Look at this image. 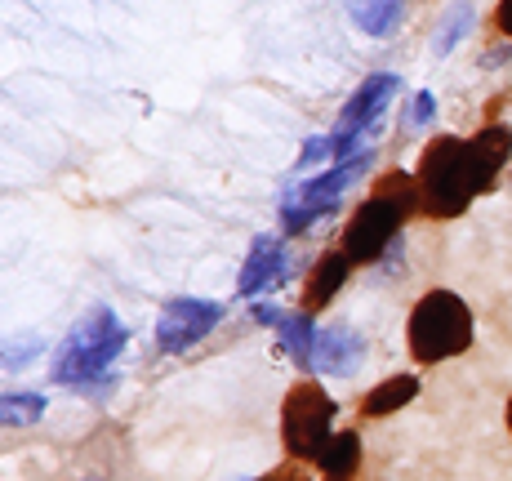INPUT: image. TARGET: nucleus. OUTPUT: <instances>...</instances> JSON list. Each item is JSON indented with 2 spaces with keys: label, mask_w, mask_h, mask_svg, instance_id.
I'll list each match as a JSON object with an SVG mask.
<instances>
[{
  "label": "nucleus",
  "mask_w": 512,
  "mask_h": 481,
  "mask_svg": "<svg viewBox=\"0 0 512 481\" xmlns=\"http://www.w3.org/2000/svg\"><path fill=\"white\" fill-rule=\"evenodd\" d=\"M512 156L508 125H486L477 139H432L419 156V210L432 219H455L472 205V196L490 192Z\"/></svg>",
  "instance_id": "f257e3e1"
},
{
  "label": "nucleus",
  "mask_w": 512,
  "mask_h": 481,
  "mask_svg": "<svg viewBox=\"0 0 512 481\" xmlns=\"http://www.w3.org/2000/svg\"><path fill=\"white\" fill-rule=\"evenodd\" d=\"M419 205V188L410 174H383L379 188H374L370 201L357 205V214H352L348 232H343V254H348L352 263H374L383 259V250H388L392 241H397L401 223H406V214Z\"/></svg>",
  "instance_id": "f03ea898"
},
{
  "label": "nucleus",
  "mask_w": 512,
  "mask_h": 481,
  "mask_svg": "<svg viewBox=\"0 0 512 481\" xmlns=\"http://www.w3.org/2000/svg\"><path fill=\"white\" fill-rule=\"evenodd\" d=\"M125 343H130V330L121 326V317H116L112 308L98 303V308H90L76 321V330L63 339V348H58L54 384H90V379L107 375V366L121 357Z\"/></svg>",
  "instance_id": "7ed1b4c3"
},
{
  "label": "nucleus",
  "mask_w": 512,
  "mask_h": 481,
  "mask_svg": "<svg viewBox=\"0 0 512 481\" xmlns=\"http://www.w3.org/2000/svg\"><path fill=\"white\" fill-rule=\"evenodd\" d=\"M410 352H415L419 366H437L446 357H459L472 343V312L459 294L450 290H428L410 312L406 326Z\"/></svg>",
  "instance_id": "20e7f679"
},
{
  "label": "nucleus",
  "mask_w": 512,
  "mask_h": 481,
  "mask_svg": "<svg viewBox=\"0 0 512 481\" xmlns=\"http://www.w3.org/2000/svg\"><path fill=\"white\" fill-rule=\"evenodd\" d=\"M339 415V406L330 401V392L321 384H294L285 392L281 406V441L290 459H317L321 446L334 437L330 424Z\"/></svg>",
  "instance_id": "39448f33"
},
{
  "label": "nucleus",
  "mask_w": 512,
  "mask_h": 481,
  "mask_svg": "<svg viewBox=\"0 0 512 481\" xmlns=\"http://www.w3.org/2000/svg\"><path fill=\"white\" fill-rule=\"evenodd\" d=\"M397 76L392 72H374L361 81V90L348 98V107H343L339 125H334V156L339 161H352L357 156V143L366 130H379V116L388 112L392 94H397Z\"/></svg>",
  "instance_id": "423d86ee"
},
{
  "label": "nucleus",
  "mask_w": 512,
  "mask_h": 481,
  "mask_svg": "<svg viewBox=\"0 0 512 481\" xmlns=\"http://www.w3.org/2000/svg\"><path fill=\"white\" fill-rule=\"evenodd\" d=\"M223 321V303L214 299H170L156 321V348L161 352H187L196 348L214 326Z\"/></svg>",
  "instance_id": "0eeeda50"
},
{
  "label": "nucleus",
  "mask_w": 512,
  "mask_h": 481,
  "mask_svg": "<svg viewBox=\"0 0 512 481\" xmlns=\"http://www.w3.org/2000/svg\"><path fill=\"white\" fill-rule=\"evenodd\" d=\"M361 357H366V339L352 326H330V330H317L308 370H317V375H352L361 366Z\"/></svg>",
  "instance_id": "6e6552de"
},
{
  "label": "nucleus",
  "mask_w": 512,
  "mask_h": 481,
  "mask_svg": "<svg viewBox=\"0 0 512 481\" xmlns=\"http://www.w3.org/2000/svg\"><path fill=\"white\" fill-rule=\"evenodd\" d=\"M281 281H285V245H281V237H259L250 245V254H245V263H241V281H236V290L259 294L263 286H281Z\"/></svg>",
  "instance_id": "1a4fd4ad"
},
{
  "label": "nucleus",
  "mask_w": 512,
  "mask_h": 481,
  "mask_svg": "<svg viewBox=\"0 0 512 481\" xmlns=\"http://www.w3.org/2000/svg\"><path fill=\"white\" fill-rule=\"evenodd\" d=\"M348 277H352V259H348V254H343V250L321 254V263L312 268L308 290H303V312H321L334 294L348 286Z\"/></svg>",
  "instance_id": "9d476101"
},
{
  "label": "nucleus",
  "mask_w": 512,
  "mask_h": 481,
  "mask_svg": "<svg viewBox=\"0 0 512 481\" xmlns=\"http://www.w3.org/2000/svg\"><path fill=\"white\" fill-rule=\"evenodd\" d=\"M415 392H419V379L415 375H392L388 384H379V388L366 392V401H361V415H366V419H383V415H392V410L410 406V401H415Z\"/></svg>",
  "instance_id": "9b49d317"
},
{
  "label": "nucleus",
  "mask_w": 512,
  "mask_h": 481,
  "mask_svg": "<svg viewBox=\"0 0 512 481\" xmlns=\"http://www.w3.org/2000/svg\"><path fill=\"white\" fill-rule=\"evenodd\" d=\"M348 14L366 36H392L401 23V0H348Z\"/></svg>",
  "instance_id": "f8f14e48"
},
{
  "label": "nucleus",
  "mask_w": 512,
  "mask_h": 481,
  "mask_svg": "<svg viewBox=\"0 0 512 481\" xmlns=\"http://www.w3.org/2000/svg\"><path fill=\"white\" fill-rule=\"evenodd\" d=\"M317 464H321L326 477H352L357 464H361V437L357 433H334L326 446H321Z\"/></svg>",
  "instance_id": "ddd939ff"
},
{
  "label": "nucleus",
  "mask_w": 512,
  "mask_h": 481,
  "mask_svg": "<svg viewBox=\"0 0 512 481\" xmlns=\"http://www.w3.org/2000/svg\"><path fill=\"white\" fill-rule=\"evenodd\" d=\"M277 335H281V348L290 352L299 366H308L312 361V343H317V326H312V312H285L277 321Z\"/></svg>",
  "instance_id": "4468645a"
},
{
  "label": "nucleus",
  "mask_w": 512,
  "mask_h": 481,
  "mask_svg": "<svg viewBox=\"0 0 512 481\" xmlns=\"http://www.w3.org/2000/svg\"><path fill=\"white\" fill-rule=\"evenodd\" d=\"M472 18H477V9H472L468 0H455V5H450L446 14H441V23H437V36H432V54L446 58L450 49H455V45L468 36Z\"/></svg>",
  "instance_id": "2eb2a0df"
},
{
  "label": "nucleus",
  "mask_w": 512,
  "mask_h": 481,
  "mask_svg": "<svg viewBox=\"0 0 512 481\" xmlns=\"http://www.w3.org/2000/svg\"><path fill=\"white\" fill-rule=\"evenodd\" d=\"M41 415H45V397H41V392H14V397H0V424H5V428L36 424Z\"/></svg>",
  "instance_id": "dca6fc26"
},
{
  "label": "nucleus",
  "mask_w": 512,
  "mask_h": 481,
  "mask_svg": "<svg viewBox=\"0 0 512 481\" xmlns=\"http://www.w3.org/2000/svg\"><path fill=\"white\" fill-rule=\"evenodd\" d=\"M326 156H334V134H330V139H308V143H303V152H299V161H294V170H317Z\"/></svg>",
  "instance_id": "f3484780"
},
{
  "label": "nucleus",
  "mask_w": 512,
  "mask_h": 481,
  "mask_svg": "<svg viewBox=\"0 0 512 481\" xmlns=\"http://www.w3.org/2000/svg\"><path fill=\"white\" fill-rule=\"evenodd\" d=\"M432 116H437V98H432L428 90H419L415 103H410V125L423 130V125H432Z\"/></svg>",
  "instance_id": "a211bd4d"
},
{
  "label": "nucleus",
  "mask_w": 512,
  "mask_h": 481,
  "mask_svg": "<svg viewBox=\"0 0 512 481\" xmlns=\"http://www.w3.org/2000/svg\"><path fill=\"white\" fill-rule=\"evenodd\" d=\"M259 481H312V477L303 473L299 464H285V468H277V473H268V477H259Z\"/></svg>",
  "instance_id": "6ab92c4d"
},
{
  "label": "nucleus",
  "mask_w": 512,
  "mask_h": 481,
  "mask_svg": "<svg viewBox=\"0 0 512 481\" xmlns=\"http://www.w3.org/2000/svg\"><path fill=\"white\" fill-rule=\"evenodd\" d=\"M495 23H499V32H504V36H512V0H499Z\"/></svg>",
  "instance_id": "aec40b11"
},
{
  "label": "nucleus",
  "mask_w": 512,
  "mask_h": 481,
  "mask_svg": "<svg viewBox=\"0 0 512 481\" xmlns=\"http://www.w3.org/2000/svg\"><path fill=\"white\" fill-rule=\"evenodd\" d=\"M254 317H259L263 326H277V321L285 317V312H281V308H272V303H259V308H254Z\"/></svg>",
  "instance_id": "412c9836"
},
{
  "label": "nucleus",
  "mask_w": 512,
  "mask_h": 481,
  "mask_svg": "<svg viewBox=\"0 0 512 481\" xmlns=\"http://www.w3.org/2000/svg\"><path fill=\"white\" fill-rule=\"evenodd\" d=\"M508 428H512V401H508Z\"/></svg>",
  "instance_id": "4be33fe9"
},
{
  "label": "nucleus",
  "mask_w": 512,
  "mask_h": 481,
  "mask_svg": "<svg viewBox=\"0 0 512 481\" xmlns=\"http://www.w3.org/2000/svg\"><path fill=\"white\" fill-rule=\"evenodd\" d=\"M330 481H352V477H330Z\"/></svg>",
  "instance_id": "5701e85b"
}]
</instances>
